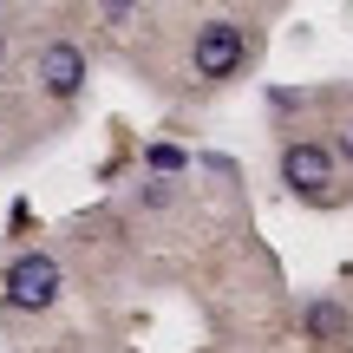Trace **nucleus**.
I'll return each mask as SVG.
<instances>
[{
    "label": "nucleus",
    "mask_w": 353,
    "mask_h": 353,
    "mask_svg": "<svg viewBox=\"0 0 353 353\" xmlns=\"http://www.w3.org/2000/svg\"><path fill=\"white\" fill-rule=\"evenodd\" d=\"M151 170H183V151H176V144H151Z\"/></svg>",
    "instance_id": "nucleus-6"
},
{
    "label": "nucleus",
    "mask_w": 353,
    "mask_h": 353,
    "mask_svg": "<svg viewBox=\"0 0 353 353\" xmlns=\"http://www.w3.org/2000/svg\"><path fill=\"white\" fill-rule=\"evenodd\" d=\"M334 157H347V164H353V118H347L341 131H334Z\"/></svg>",
    "instance_id": "nucleus-7"
},
{
    "label": "nucleus",
    "mask_w": 353,
    "mask_h": 353,
    "mask_svg": "<svg viewBox=\"0 0 353 353\" xmlns=\"http://www.w3.org/2000/svg\"><path fill=\"white\" fill-rule=\"evenodd\" d=\"M0 65H7V39H0Z\"/></svg>",
    "instance_id": "nucleus-8"
},
{
    "label": "nucleus",
    "mask_w": 353,
    "mask_h": 353,
    "mask_svg": "<svg viewBox=\"0 0 353 353\" xmlns=\"http://www.w3.org/2000/svg\"><path fill=\"white\" fill-rule=\"evenodd\" d=\"M242 65H249V33H242V20H203L196 39H190V72H196L203 85H223Z\"/></svg>",
    "instance_id": "nucleus-2"
},
{
    "label": "nucleus",
    "mask_w": 353,
    "mask_h": 353,
    "mask_svg": "<svg viewBox=\"0 0 353 353\" xmlns=\"http://www.w3.org/2000/svg\"><path fill=\"white\" fill-rule=\"evenodd\" d=\"M281 183H288L294 196L321 203V196H327V183H334V144H321V138L281 144Z\"/></svg>",
    "instance_id": "nucleus-3"
},
{
    "label": "nucleus",
    "mask_w": 353,
    "mask_h": 353,
    "mask_svg": "<svg viewBox=\"0 0 353 353\" xmlns=\"http://www.w3.org/2000/svg\"><path fill=\"white\" fill-rule=\"evenodd\" d=\"M59 294H65V268L52 262L46 249H26V255H13V262L0 268V301H7L13 314H46Z\"/></svg>",
    "instance_id": "nucleus-1"
},
{
    "label": "nucleus",
    "mask_w": 353,
    "mask_h": 353,
    "mask_svg": "<svg viewBox=\"0 0 353 353\" xmlns=\"http://www.w3.org/2000/svg\"><path fill=\"white\" fill-rule=\"evenodd\" d=\"M301 327H307V341H347V334H353V314H347L341 301H307Z\"/></svg>",
    "instance_id": "nucleus-5"
},
{
    "label": "nucleus",
    "mask_w": 353,
    "mask_h": 353,
    "mask_svg": "<svg viewBox=\"0 0 353 353\" xmlns=\"http://www.w3.org/2000/svg\"><path fill=\"white\" fill-rule=\"evenodd\" d=\"M33 79H39V92H46V99L72 105L79 92H85V52H79L72 39H46V46H39V59H33Z\"/></svg>",
    "instance_id": "nucleus-4"
}]
</instances>
